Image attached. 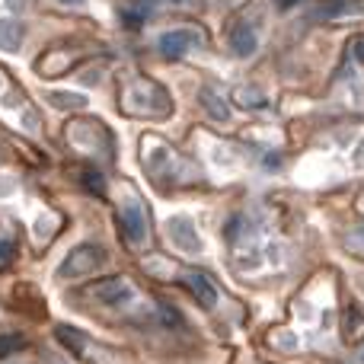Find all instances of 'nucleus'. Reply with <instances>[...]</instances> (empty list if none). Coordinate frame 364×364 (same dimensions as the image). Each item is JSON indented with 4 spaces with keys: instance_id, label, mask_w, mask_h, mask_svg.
I'll list each match as a JSON object with an SVG mask.
<instances>
[{
    "instance_id": "f8f14e48",
    "label": "nucleus",
    "mask_w": 364,
    "mask_h": 364,
    "mask_svg": "<svg viewBox=\"0 0 364 364\" xmlns=\"http://www.w3.org/2000/svg\"><path fill=\"white\" fill-rule=\"evenodd\" d=\"M170 6H182V10H192V6H198V0H166Z\"/></svg>"
},
{
    "instance_id": "1a4fd4ad",
    "label": "nucleus",
    "mask_w": 364,
    "mask_h": 364,
    "mask_svg": "<svg viewBox=\"0 0 364 364\" xmlns=\"http://www.w3.org/2000/svg\"><path fill=\"white\" fill-rule=\"evenodd\" d=\"M19 346H23V336H4V339H0V358L19 352Z\"/></svg>"
},
{
    "instance_id": "9d476101",
    "label": "nucleus",
    "mask_w": 364,
    "mask_h": 364,
    "mask_svg": "<svg viewBox=\"0 0 364 364\" xmlns=\"http://www.w3.org/2000/svg\"><path fill=\"white\" fill-rule=\"evenodd\" d=\"M201 100H205V106L211 109V115H214V119H227V106H224V102H218V100H214V96L208 93V90H205V93H201Z\"/></svg>"
},
{
    "instance_id": "9b49d317",
    "label": "nucleus",
    "mask_w": 364,
    "mask_h": 364,
    "mask_svg": "<svg viewBox=\"0 0 364 364\" xmlns=\"http://www.w3.org/2000/svg\"><path fill=\"white\" fill-rule=\"evenodd\" d=\"M346 4L348 0H326V4L320 6V16H336V13L346 10Z\"/></svg>"
},
{
    "instance_id": "0eeeda50",
    "label": "nucleus",
    "mask_w": 364,
    "mask_h": 364,
    "mask_svg": "<svg viewBox=\"0 0 364 364\" xmlns=\"http://www.w3.org/2000/svg\"><path fill=\"white\" fill-rule=\"evenodd\" d=\"M122 227L128 230V237H132V240H144V220H141L138 211H128L125 220H122Z\"/></svg>"
},
{
    "instance_id": "20e7f679",
    "label": "nucleus",
    "mask_w": 364,
    "mask_h": 364,
    "mask_svg": "<svg viewBox=\"0 0 364 364\" xmlns=\"http://www.w3.org/2000/svg\"><path fill=\"white\" fill-rule=\"evenodd\" d=\"M23 42V26L13 19H0V48L4 51H16Z\"/></svg>"
},
{
    "instance_id": "39448f33",
    "label": "nucleus",
    "mask_w": 364,
    "mask_h": 364,
    "mask_svg": "<svg viewBox=\"0 0 364 364\" xmlns=\"http://www.w3.org/2000/svg\"><path fill=\"white\" fill-rule=\"evenodd\" d=\"M230 42H233V51H237V55H252V51H256V32L240 26V29L233 32Z\"/></svg>"
},
{
    "instance_id": "2eb2a0df",
    "label": "nucleus",
    "mask_w": 364,
    "mask_h": 364,
    "mask_svg": "<svg viewBox=\"0 0 364 364\" xmlns=\"http://www.w3.org/2000/svg\"><path fill=\"white\" fill-rule=\"evenodd\" d=\"M61 4H68V6H80L83 0H61Z\"/></svg>"
},
{
    "instance_id": "ddd939ff",
    "label": "nucleus",
    "mask_w": 364,
    "mask_h": 364,
    "mask_svg": "<svg viewBox=\"0 0 364 364\" xmlns=\"http://www.w3.org/2000/svg\"><path fill=\"white\" fill-rule=\"evenodd\" d=\"M355 55H358V58H361V61H364V38H361V42H358V45H355Z\"/></svg>"
},
{
    "instance_id": "7ed1b4c3",
    "label": "nucleus",
    "mask_w": 364,
    "mask_h": 364,
    "mask_svg": "<svg viewBox=\"0 0 364 364\" xmlns=\"http://www.w3.org/2000/svg\"><path fill=\"white\" fill-rule=\"evenodd\" d=\"M188 45H192V32L188 29L166 32V36L160 38V51H164L166 58H182L188 51Z\"/></svg>"
},
{
    "instance_id": "f257e3e1",
    "label": "nucleus",
    "mask_w": 364,
    "mask_h": 364,
    "mask_svg": "<svg viewBox=\"0 0 364 364\" xmlns=\"http://www.w3.org/2000/svg\"><path fill=\"white\" fill-rule=\"evenodd\" d=\"M106 265V252L100 250V246H77L74 252H70L68 259L61 262V278H77V275H87V272H96Z\"/></svg>"
},
{
    "instance_id": "423d86ee",
    "label": "nucleus",
    "mask_w": 364,
    "mask_h": 364,
    "mask_svg": "<svg viewBox=\"0 0 364 364\" xmlns=\"http://www.w3.org/2000/svg\"><path fill=\"white\" fill-rule=\"evenodd\" d=\"M188 288L198 291V294H201V304H205V307H214V288H211V284H208L201 275H192V278H188Z\"/></svg>"
},
{
    "instance_id": "f03ea898",
    "label": "nucleus",
    "mask_w": 364,
    "mask_h": 364,
    "mask_svg": "<svg viewBox=\"0 0 364 364\" xmlns=\"http://www.w3.org/2000/svg\"><path fill=\"white\" fill-rule=\"evenodd\" d=\"M87 294H90V297H100V301H106V304L125 301V294H128V282H125V278H109V282L93 284V288H90Z\"/></svg>"
},
{
    "instance_id": "4468645a",
    "label": "nucleus",
    "mask_w": 364,
    "mask_h": 364,
    "mask_svg": "<svg viewBox=\"0 0 364 364\" xmlns=\"http://www.w3.org/2000/svg\"><path fill=\"white\" fill-rule=\"evenodd\" d=\"M10 4L16 6V10H23V6H26V0H10Z\"/></svg>"
},
{
    "instance_id": "6e6552de",
    "label": "nucleus",
    "mask_w": 364,
    "mask_h": 364,
    "mask_svg": "<svg viewBox=\"0 0 364 364\" xmlns=\"http://www.w3.org/2000/svg\"><path fill=\"white\" fill-rule=\"evenodd\" d=\"M83 186H87L90 192H96V195L106 192V179H102L96 170H87V173H83Z\"/></svg>"
}]
</instances>
